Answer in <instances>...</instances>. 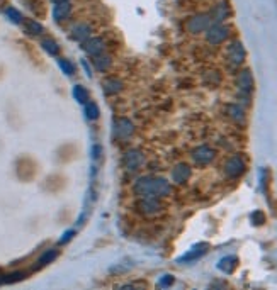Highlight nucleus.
<instances>
[{
  "label": "nucleus",
  "mask_w": 277,
  "mask_h": 290,
  "mask_svg": "<svg viewBox=\"0 0 277 290\" xmlns=\"http://www.w3.org/2000/svg\"><path fill=\"white\" fill-rule=\"evenodd\" d=\"M133 190H135V193L138 197H158V199H160V197L170 195L172 187H170V183L164 178L146 177V178H139L138 182L135 183Z\"/></svg>",
  "instance_id": "f257e3e1"
},
{
  "label": "nucleus",
  "mask_w": 277,
  "mask_h": 290,
  "mask_svg": "<svg viewBox=\"0 0 277 290\" xmlns=\"http://www.w3.org/2000/svg\"><path fill=\"white\" fill-rule=\"evenodd\" d=\"M228 38H230V29L223 23L211 24L206 29V39H208L209 45H221V43H224Z\"/></svg>",
  "instance_id": "f03ea898"
},
{
  "label": "nucleus",
  "mask_w": 277,
  "mask_h": 290,
  "mask_svg": "<svg viewBox=\"0 0 277 290\" xmlns=\"http://www.w3.org/2000/svg\"><path fill=\"white\" fill-rule=\"evenodd\" d=\"M213 23L209 19V14H195L192 16L189 21H187L186 27L191 34H201V32H206V29L209 27Z\"/></svg>",
  "instance_id": "7ed1b4c3"
},
{
  "label": "nucleus",
  "mask_w": 277,
  "mask_h": 290,
  "mask_svg": "<svg viewBox=\"0 0 277 290\" xmlns=\"http://www.w3.org/2000/svg\"><path fill=\"white\" fill-rule=\"evenodd\" d=\"M136 207L139 209V212L146 216L158 214L162 211V204L158 200V197H141V200L136 204Z\"/></svg>",
  "instance_id": "20e7f679"
},
{
  "label": "nucleus",
  "mask_w": 277,
  "mask_h": 290,
  "mask_svg": "<svg viewBox=\"0 0 277 290\" xmlns=\"http://www.w3.org/2000/svg\"><path fill=\"white\" fill-rule=\"evenodd\" d=\"M226 56H228V61H230L233 67H240V65L243 63V60H245V49H243L242 43L240 41L231 43L226 49Z\"/></svg>",
  "instance_id": "39448f33"
},
{
  "label": "nucleus",
  "mask_w": 277,
  "mask_h": 290,
  "mask_svg": "<svg viewBox=\"0 0 277 290\" xmlns=\"http://www.w3.org/2000/svg\"><path fill=\"white\" fill-rule=\"evenodd\" d=\"M245 171V161L242 156H231L230 160L224 163V173L231 178H236Z\"/></svg>",
  "instance_id": "423d86ee"
},
{
  "label": "nucleus",
  "mask_w": 277,
  "mask_h": 290,
  "mask_svg": "<svg viewBox=\"0 0 277 290\" xmlns=\"http://www.w3.org/2000/svg\"><path fill=\"white\" fill-rule=\"evenodd\" d=\"M82 48L87 54H90L92 58L97 56V54H102L106 49V41L102 38H88L82 43Z\"/></svg>",
  "instance_id": "0eeeda50"
},
{
  "label": "nucleus",
  "mask_w": 277,
  "mask_h": 290,
  "mask_svg": "<svg viewBox=\"0 0 277 290\" xmlns=\"http://www.w3.org/2000/svg\"><path fill=\"white\" fill-rule=\"evenodd\" d=\"M208 14H209V19H211L213 24H221L228 19V16L231 14V10H230V5H228L226 2H220V3H216V5L213 7L211 12H208Z\"/></svg>",
  "instance_id": "6e6552de"
},
{
  "label": "nucleus",
  "mask_w": 277,
  "mask_h": 290,
  "mask_svg": "<svg viewBox=\"0 0 277 290\" xmlns=\"http://www.w3.org/2000/svg\"><path fill=\"white\" fill-rule=\"evenodd\" d=\"M145 163V156L141 155L139 151H136V149H131V151H128L126 155L123 158V165L126 170H138L141 165Z\"/></svg>",
  "instance_id": "1a4fd4ad"
},
{
  "label": "nucleus",
  "mask_w": 277,
  "mask_h": 290,
  "mask_svg": "<svg viewBox=\"0 0 277 290\" xmlns=\"http://www.w3.org/2000/svg\"><path fill=\"white\" fill-rule=\"evenodd\" d=\"M192 160L197 165H208L214 160V149L209 146H199L192 151Z\"/></svg>",
  "instance_id": "9d476101"
},
{
  "label": "nucleus",
  "mask_w": 277,
  "mask_h": 290,
  "mask_svg": "<svg viewBox=\"0 0 277 290\" xmlns=\"http://www.w3.org/2000/svg\"><path fill=\"white\" fill-rule=\"evenodd\" d=\"M72 39L73 41H79V43H83L85 39H88L92 36V27H90V24H87V23H79V24H75L72 27Z\"/></svg>",
  "instance_id": "9b49d317"
},
{
  "label": "nucleus",
  "mask_w": 277,
  "mask_h": 290,
  "mask_svg": "<svg viewBox=\"0 0 277 290\" xmlns=\"http://www.w3.org/2000/svg\"><path fill=\"white\" fill-rule=\"evenodd\" d=\"M72 14V3L70 2H61L56 3L53 9V17L56 23H61V21H66Z\"/></svg>",
  "instance_id": "f8f14e48"
},
{
  "label": "nucleus",
  "mask_w": 277,
  "mask_h": 290,
  "mask_svg": "<svg viewBox=\"0 0 277 290\" xmlns=\"http://www.w3.org/2000/svg\"><path fill=\"white\" fill-rule=\"evenodd\" d=\"M191 178V168L187 165H177L172 170V180L175 183H186Z\"/></svg>",
  "instance_id": "ddd939ff"
},
{
  "label": "nucleus",
  "mask_w": 277,
  "mask_h": 290,
  "mask_svg": "<svg viewBox=\"0 0 277 290\" xmlns=\"http://www.w3.org/2000/svg\"><path fill=\"white\" fill-rule=\"evenodd\" d=\"M238 87H240V90H242L243 94H250V92L253 90V78H252V75H250L249 70H243V72L240 73Z\"/></svg>",
  "instance_id": "4468645a"
},
{
  "label": "nucleus",
  "mask_w": 277,
  "mask_h": 290,
  "mask_svg": "<svg viewBox=\"0 0 277 290\" xmlns=\"http://www.w3.org/2000/svg\"><path fill=\"white\" fill-rule=\"evenodd\" d=\"M116 133L119 138H128V136H131V133H133L131 121L124 119V117H119V119L116 121Z\"/></svg>",
  "instance_id": "2eb2a0df"
},
{
  "label": "nucleus",
  "mask_w": 277,
  "mask_h": 290,
  "mask_svg": "<svg viewBox=\"0 0 277 290\" xmlns=\"http://www.w3.org/2000/svg\"><path fill=\"white\" fill-rule=\"evenodd\" d=\"M102 85H104V92L107 95L117 94V92L121 90V82L117 78H106L104 82H102Z\"/></svg>",
  "instance_id": "dca6fc26"
},
{
  "label": "nucleus",
  "mask_w": 277,
  "mask_h": 290,
  "mask_svg": "<svg viewBox=\"0 0 277 290\" xmlns=\"http://www.w3.org/2000/svg\"><path fill=\"white\" fill-rule=\"evenodd\" d=\"M111 63H112V61H111V58L104 56V53L94 56V65H95V68H97L99 72H106V70L111 67Z\"/></svg>",
  "instance_id": "f3484780"
},
{
  "label": "nucleus",
  "mask_w": 277,
  "mask_h": 290,
  "mask_svg": "<svg viewBox=\"0 0 277 290\" xmlns=\"http://www.w3.org/2000/svg\"><path fill=\"white\" fill-rule=\"evenodd\" d=\"M26 29H28V32H29V34H32V36H41L44 32V27L34 19L26 21Z\"/></svg>",
  "instance_id": "a211bd4d"
},
{
  "label": "nucleus",
  "mask_w": 277,
  "mask_h": 290,
  "mask_svg": "<svg viewBox=\"0 0 277 290\" xmlns=\"http://www.w3.org/2000/svg\"><path fill=\"white\" fill-rule=\"evenodd\" d=\"M220 270H223L224 273H231V271L236 268V258L235 256H228V258H223L220 262Z\"/></svg>",
  "instance_id": "6ab92c4d"
},
{
  "label": "nucleus",
  "mask_w": 277,
  "mask_h": 290,
  "mask_svg": "<svg viewBox=\"0 0 277 290\" xmlns=\"http://www.w3.org/2000/svg\"><path fill=\"white\" fill-rule=\"evenodd\" d=\"M41 46L44 48V51H46V53L51 54V56H56V54L60 53V46H58L56 43L53 41V39H43Z\"/></svg>",
  "instance_id": "aec40b11"
},
{
  "label": "nucleus",
  "mask_w": 277,
  "mask_h": 290,
  "mask_svg": "<svg viewBox=\"0 0 277 290\" xmlns=\"http://www.w3.org/2000/svg\"><path fill=\"white\" fill-rule=\"evenodd\" d=\"M73 95H75V98L80 104H87L88 102V92L83 89L82 85H77L75 89H73Z\"/></svg>",
  "instance_id": "412c9836"
},
{
  "label": "nucleus",
  "mask_w": 277,
  "mask_h": 290,
  "mask_svg": "<svg viewBox=\"0 0 277 290\" xmlns=\"http://www.w3.org/2000/svg\"><path fill=\"white\" fill-rule=\"evenodd\" d=\"M204 253H206V244H201L199 248H194V251L187 253V255L182 258V262H192V260L199 258V256L204 255Z\"/></svg>",
  "instance_id": "4be33fe9"
},
{
  "label": "nucleus",
  "mask_w": 277,
  "mask_h": 290,
  "mask_svg": "<svg viewBox=\"0 0 277 290\" xmlns=\"http://www.w3.org/2000/svg\"><path fill=\"white\" fill-rule=\"evenodd\" d=\"M5 16L9 17V19L12 21L14 24H21L22 23V14L17 9H14V7H9V9H5Z\"/></svg>",
  "instance_id": "5701e85b"
},
{
  "label": "nucleus",
  "mask_w": 277,
  "mask_h": 290,
  "mask_svg": "<svg viewBox=\"0 0 277 290\" xmlns=\"http://www.w3.org/2000/svg\"><path fill=\"white\" fill-rule=\"evenodd\" d=\"M228 111H230V117L231 119H235V121H243V109L240 107V105H235V104H231V105H228Z\"/></svg>",
  "instance_id": "b1692460"
},
{
  "label": "nucleus",
  "mask_w": 277,
  "mask_h": 290,
  "mask_svg": "<svg viewBox=\"0 0 277 290\" xmlns=\"http://www.w3.org/2000/svg\"><path fill=\"white\" fill-rule=\"evenodd\" d=\"M56 255H58L56 249H50V251H46V253H44V255L41 256V260H39V263H41V265H46V263L53 262V260L56 258Z\"/></svg>",
  "instance_id": "393cba45"
},
{
  "label": "nucleus",
  "mask_w": 277,
  "mask_h": 290,
  "mask_svg": "<svg viewBox=\"0 0 277 290\" xmlns=\"http://www.w3.org/2000/svg\"><path fill=\"white\" fill-rule=\"evenodd\" d=\"M87 117L88 119H92V121L99 117V107L94 104V102H90V104L87 102Z\"/></svg>",
  "instance_id": "a878e982"
},
{
  "label": "nucleus",
  "mask_w": 277,
  "mask_h": 290,
  "mask_svg": "<svg viewBox=\"0 0 277 290\" xmlns=\"http://www.w3.org/2000/svg\"><path fill=\"white\" fill-rule=\"evenodd\" d=\"M58 63H60V68L63 70V72L66 73V75H73V73H75V67H73V65L70 63V61H66V60H60V61H58Z\"/></svg>",
  "instance_id": "bb28decb"
},
{
  "label": "nucleus",
  "mask_w": 277,
  "mask_h": 290,
  "mask_svg": "<svg viewBox=\"0 0 277 290\" xmlns=\"http://www.w3.org/2000/svg\"><path fill=\"white\" fill-rule=\"evenodd\" d=\"M22 277H24V273H22V271H17V273L9 275V278H5V282H16V280H21Z\"/></svg>",
  "instance_id": "cd10ccee"
},
{
  "label": "nucleus",
  "mask_w": 277,
  "mask_h": 290,
  "mask_svg": "<svg viewBox=\"0 0 277 290\" xmlns=\"http://www.w3.org/2000/svg\"><path fill=\"white\" fill-rule=\"evenodd\" d=\"M72 236H73V231H68V233L65 234V238H61V243H66L68 240H72Z\"/></svg>",
  "instance_id": "c85d7f7f"
},
{
  "label": "nucleus",
  "mask_w": 277,
  "mask_h": 290,
  "mask_svg": "<svg viewBox=\"0 0 277 290\" xmlns=\"http://www.w3.org/2000/svg\"><path fill=\"white\" fill-rule=\"evenodd\" d=\"M173 282V278L172 277H167V278H164V280H162V285H170Z\"/></svg>",
  "instance_id": "c756f323"
},
{
  "label": "nucleus",
  "mask_w": 277,
  "mask_h": 290,
  "mask_svg": "<svg viewBox=\"0 0 277 290\" xmlns=\"http://www.w3.org/2000/svg\"><path fill=\"white\" fill-rule=\"evenodd\" d=\"M99 155H101V148H99V146H94V158H99Z\"/></svg>",
  "instance_id": "7c9ffc66"
},
{
  "label": "nucleus",
  "mask_w": 277,
  "mask_h": 290,
  "mask_svg": "<svg viewBox=\"0 0 277 290\" xmlns=\"http://www.w3.org/2000/svg\"><path fill=\"white\" fill-rule=\"evenodd\" d=\"M55 3H61V2H70V0H53Z\"/></svg>",
  "instance_id": "2f4dec72"
}]
</instances>
